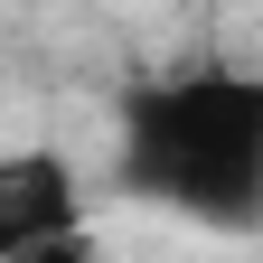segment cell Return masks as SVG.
I'll return each instance as SVG.
<instances>
[{"label":"cell","instance_id":"obj_1","mask_svg":"<svg viewBox=\"0 0 263 263\" xmlns=\"http://www.w3.org/2000/svg\"><path fill=\"white\" fill-rule=\"evenodd\" d=\"M113 188L132 207L245 235L263 226V66L197 57L122 94Z\"/></svg>","mask_w":263,"mask_h":263},{"label":"cell","instance_id":"obj_2","mask_svg":"<svg viewBox=\"0 0 263 263\" xmlns=\"http://www.w3.org/2000/svg\"><path fill=\"white\" fill-rule=\"evenodd\" d=\"M85 235V179L57 151H0V263Z\"/></svg>","mask_w":263,"mask_h":263},{"label":"cell","instance_id":"obj_3","mask_svg":"<svg viewBox=\"0 0 263 263\" xmlns=\"http://www.w3.org/2000/svg\"><path fill=\"white\" fill-rule=\"evenodd\" d=\"M28 263H104V254H94L85 235H66V245H47V254H28Z\"/></svg>","mask_w":263,"mask_h":263}]
</instances>
